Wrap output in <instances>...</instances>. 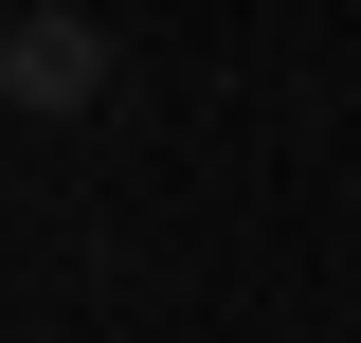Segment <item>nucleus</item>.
<instances>
[{"mask_svg": "<svg viewBox=\"0 0 361 343\" xmlns=\"http://www.w3.org/2000/svg\"><path fill=\"white\" fill-rule=\"evenodd\" d=\"M0 90H18V109H109V37H90V18H18V37H0Z\"/></svg>", "mask_w": 361, "mask_h": 343, "instance_id": "f257e3e1", "label": "nucleus"}]
</instances>
